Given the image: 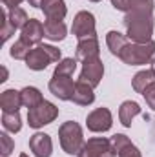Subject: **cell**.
Segmentation results:
<instances>
[{
  "label": "cell",
  "mask_w": 155,
  "mask_h": 157,
  "mask_svg": "<svg viewBox=\"0 0 155 157\" xmlns=\"http://www.w3.org/2000/svg\"><path fill=\"white\" fill-rule=\"evenodd\" d=\"M124 28H126V37L131 42H150L152 35H153V28H155V20L153 15L150 13H131L128 11L124 15Z\"/></svg>",
  "instance_id": "1"
},
{
  "label": "cell",
  "mask_w": 155,
  "mask_h": 157,
  "mask_svg": "<svg viewBox=\"0 0 155 157\" xmlns=\"http://www.w3.org/2000/svg\"><path fill=\"white\" fill-rule=\"evenodd\" d=\"M155 57V42H144V44H139V42H128L124 46V49L120 51L119 59L128 64V66H142V64H148L152 62V59Z\"/></svg>",
  "instance_id": "2"
},
{
  "label": "cell",
  "mask_w": 155,
  "mask_h": 157,
  "mask_svg": "<svg viewBox=\"0 0 155 157\" xmlns=\"http://www.w3.org/2000/svg\"><path fill=\"white\" fill-rule=\"evenodd\" d=\"M59 139L60 146L68 155H78V152L84 146V133L80 124L75 121H66L59 128Z\"/></svg>",
  "instance_id": "3"
},
{
  "label": "cell",
  "mask_w": 155,
  "mask_h": 157,
  "mask_svg": "<svg viewBox=\"0 0 155 157\" xmlns=\"http://www.w3.org/2000/svg\"><path fill=\"white\" fill-rule=\"evenodd\" d=\"M62 60L60 59V49L55 48V46H49V44H39L35 46L29 55L26 57V66L33 71H42L46 70L51 62H59Z\"/></svg>",
  "instance_id": "4"
},
{
  "label": "cell",
  "mask_w": 155,
  "mask_h": 157,
  "mask_svg": "<svg viewBox=\"0 0 155 157\" xmlns=\"http://www.w3.org/2000/svg\"><path fill=\"white\" fill-rule=\"evenodd\" d=\"M57 117H59V108L49 101H42L39 106L28 110V124L35 130L46 124H51Z\"/></svg>",
  "instance_id": "5"
},
{
  "label": "cell",
  "mask_w": 155,
  "mask_h": 157,
  "mask_svg": "<svg viewBox=\"0 0 155 157\" xmlns=\"http://www.w3.org/2000/svg\"><path fill=\"white\" fill-rule=\"evenodd\" d=\"M77 157H117V152L112 144V139L91 137L84 143Z\"/></svg>",
  "instance_id": "6"
},
{
  "label": "cell",
  "mask_w": 155,
  "mask_h": 157,
  "mask_svg": "<svg viewBox=\"0 0 155 157\" xmlns=\"http://www.w3.org/2000/svg\"><path fill=\"white\" fill-rule=\"evenodd\" d=\"M71 31L78 40L82 39H91V37H97V31H95V17L93 13L89 11H78L73 18V26H71Z\"/></svg>",
  "instance_id": "7"
},
{
  "label": "cell",
  "mask_w": 155,
  "mask_h": 157,
  "mask_svg": "<svg viewBox=\"0 0 155 157\" xmlns=\"http://www.w3.org/2000/svg\"><path fill=\"white\" fill-rule=\"evenodd\" d=\"M104 77V64L100 60V57H95V59H89L86 62H82V71H80V82H86L89 84L91 88H97L100 84V80Z\"/></svg>",
  "instance_id": "8"
},
{
  "label": "cell",
  "mask_w": 155,
  "mask_h": 157,
  "mask_svg": "<svg viewBox=\"0 0 155 157\" xmlns=\"http://www.w3.org/2000/svg\"><path fill=\"white\" fill-rule=\"evenodd\" d=\"M75 86L77 82H73L71 75H55L49 80V91L59 97L60 101H71L73 93H75Z\"/></svg>",
  "instance_id": "9"
},
{
  "label": "cell",
  "mask_w": 155,
  "mask_h": 157,
  "mask_svg": "<svg viewBox=\"0 0 155 157\" xmlns=\"http://www.w3.org/2000/svg\"><path fill=\"white\" fill-rule=\"evenodd\" d=\"M113 124V117H112V112L108 108H97L93 110L88 117H86V126L89 132H95V133H104L112 128Z\"/></svg>",
  "instance_id": "10"
},
{
  "label": "cell",
  "mask_w": 155,
  "mask_h": 157,
  "mask_svg": "<svg viewBox=\"0 0 155 157\" xmlns=\"http://www.w3.org/2000/svg\"><path fill=\"white\" fill-rule=\"evenodd\" d=\"M20 39L29 46H39L44 39V24L37 18H29L28 24L20 29Z\"/></svg>",
  "instance_id": "11"
},
{
  "label": "cell",
  "mask_w": 155,
  "mask_h": 157,
  "mask_svg": "<svg viewBox=\"0 0 155 157\" xmlns=\"http://www.w3.org/2000/svg\"><path fill=\"white\" fill-rule=\"evenodd\" d=\"M29 150L33 152L35 157H51L53 152V143L47 133H35L29 139Z\"/></svg>",
  "instance_id": "12"
},
{
  "label": "cell",
  "mask_w": 155,
  "mask_h": 157,
  "mask_svg": "<svg viewBox=\"0 0 155 157\" xmlns=\"http://www.w3.org/2000/svg\"><path fill=\"white\" fill-rule=\"evenodd\" d=\"M40 9L46 15V18H51V20H64V17L68 13L64 0H42Z\"/></svg>",
  "instance_id": "13"
},
{
  "label": "cell",
  "mask_w": 155,
  "mask_h": 157,
  "mask_svg": "<svg viewBox=\"0 0 155 157\" xmlns=\"http://www.w3.org/2000/svg\"><path fill=\"white\" fill-rule=\"evenodd\" d=\"M99 40L97 37H91V39H82L78 40L77 44V60H89V59H95L99 57Z\"/></svg>",
  "instance_id": "14"
},
{
  "label": "cell",
  "mask_w": 155,
  "mask_h": 157,
  "mask_svg": "<svg viewBox=\"0 0 155 157\" xmlns=\"http://www.w3.org/2000/svg\"><path fill=\"white\" fill-rule=\"evenodd\" d=\"M66 33H68V28L62 20H51V18L44 20V37L47 40H53V42L64 40Z\"/></svg>",
  "instance_id": "15"
},
{
  "label": "cell",
  "mask_w": 155,
  "mask_h": 157,
  "mask_svg": "<svg viewBox=\"0 0 155 157\" xmlns=\"http://www.w3.org/2000/svg\"><path fill=\"white\" fill-rule=\"evenodd\" d=\"M22 104V95L17 90H6L0 95V108L2 112H18Z\"/></svg>",
  "instance_id": "16"
},
{
  "label": "cell",
  "mask_w": 155,
  "mask_h": 157,
  "mask_svg": "<svg viewBox=\"0 0 155 157\" xmlns=\"http://www.w3.org/2000/svg\"><path fill=\"white\" fill-rule=\"evenodd\" d=\"M93 90H95V88H91L89 84L77 80L75 93H73V99H71V101H73L75 104H78V106H89V104H93V101H95Z\"/></svg>",
  "instance_id": "17"
},
{
  "label": "cell",
  "mask_w": 155,
  "mask_h": 157,
  "mask_svg": "<svg viewBox=\"0 0 155 157\" xmlns=\"http://www.w3.org/2000/svg\"><path fill=\"white\" fill-rule=\"evenodd\" d=\"M137 115H141V106L135 101H124L120 104V108H119V119H120L122 126L130 128L131 122H133V119L137 117Z\"/></svg>",
  "instance_id": "18"
},
{
  "label": "cell",
  "mask_w": 155,
  "mask_h": 157,
  "mask_svg": "<svg viewBox=\"0 0 155 157\" xmlns=\"http://www.w3.org/2000/svg\"><path fill=\"white\" fill-rule=\"evenodd\" d=\"M106 44H108L112 55H115L117 59H119L120 51H122L124 46L128 44V37L122 35L120 31H115V29H113V31H108V35H106Z\"/></svg>",
  "instance_id": "19"
},
{
  "label": "cell",
  "mask_w": 155,
  "mask_h": 157,
  "mask_svg": "<svg viewBox=\"0 0 155 157\" xmlns=\"http://www.w3.org/2000/svg\"><path fill=\"white\" fill-rule=\"evenodd\" d=\"M20 95H22V104H24L28 110L39 106L40 102L44 101L40 90L39 88H35V86H26L24 90H20Z\"/></svg>",
  "instance_id": "20"
},
{
  "label": "cell",
  "mask_w": 155,
  "mask_h": 157,
  "mask_svg": "<svg viewBox=\"0 0 155 157\" xmlns=\"http://www.w3.org/2000/svg\"><path fill=\"white\" fill-rule=\"evenodd\" d=\"M152 82H155V73L152 70H142V71L135 73V77L131 78V86H133V90L137 93H144V90Z\"/></svg>",
  "instance_id": "21"
},
{
  "label": "cell",
  "mask_w": 155,
  "mask_h": 157,
  "mask_svg": "<svg viewBox=\"0 0 155 157\" xmlns=\"http://www.w3.org/2000/svg\"><path fill=\"white\" fill-rule=\"evenodd\" d=\"M2 126L11 133H18L22 128L20 113L18 112H2Z\"/></svg>",
  "instance_id": "22"
},
{
  "label": "cell",
  "mask_w": 155,
  "mask_h": 157,
  "mask_svg": "<svg viewBox=\"0 0 155 157\" xmlns=\"http://www.w3.org/2000/svg\"><path fill=\"white\" fill-rule=\"evenodd\" d=\"M7 17H9V22L13 24L15 29H22L26 24H28V13L22 9V7H13L7 11Z\"/></svg>",
  "instance_id": "23"
},
{
  "label": "cell",
  "mask_w": 155,
  "mask_h": 157,
  "mask_svg": "<svg viewBox=\"0 0 155 157\" xmlns=\"http://www.w3.org/2000/svg\"><path fill=\"white\" fill-rule=\"evenodd\" d=\"M33 48L29 46V44H26L22 39H18L13 46H11V49H9V55L13 57V59H17V60H26V57L29 55V51H31Z\"/></svg>",
  "instance_id": "24"
},
{
  "label": "cell",
  "mask_w": 155,
  "mask_h": 157,
  "mask_svg": "<svg viewBox=\"0 0 155 157\" xmlns=\"http://www.w3.org/2000/svg\"><path fill=\"white\" fill-rule=\"evenodd\" d=\"M128 11L131 13H150L153 15V0H130ZM126 11V13H128Z\"/></svg>",
  "instance_id": "25"
},
{
  "label": "cell",
  "mask_w": 155,
  "mask_h": 157,
  "mask_svg": "<svg viewBox=\"0 0 155 157\" xmlns=\"http://www.w3.org/2000/svg\"><path fill=\"white\" fill-rule=\"evenodd\" d=\"M77 70V59H62L55 68V75H73Z\"/></svg>",
  "instance_id": "26"
},
{
  "label": "cell",
  "mask_w": 155,
  "mask_h": 157,
  "mask_svg": "<svg viewBox=\"0 0 155 157\" xmlns=\"http://www.w3.org/2000/svg\"><path fill=\"white\" fill-rule=\"evenodd\" d=\"M0 18H2V40L6 42V40L11 39V35H15V28H13V24L9 22V17H7V11L6 9H2V13H0Z\"/></svg>",
  "instance_id": "27"
},
{
  "label": "cell",
  "mask_w": 155,
  "mask_h": 157,
  "mask_svg": "<svg viewBox=\"0 0 155 157\" xmlns=\"http://www.w3.org/2000/svg\"><path fill=\"white\" fill-rule=\"evenodd\" d=\"M13 150H15V143H13V139L4 132V133H0V154L2 157H9L13 154Z\"/></svg>",
  "instance_id": "28"
},
{
  "label": "cell",
  "mask_w": 155,
  "mask_h": 157,
  "mask_svg": "<svg viewBox=\"0 0 155 157\" xmlns=\"http://www.w3.org/2000/svg\"><path fill=\"white\" fill-rule=\"evenodd\" d=\"M142 95H144V99H146V104L155 112V82H152V84L144 90Z\"/></svg>",
  "instance_id": "29"
},
{
  "label": "cell",
  "mask_w": 155,
  "mask_h": 157,
  "mask_svg": "<svg viewBox=\"0 0 155 157\" xmlns=\"http://www.w3.org/2000/svg\"><path fill=\"white\" fill-rule=\"evenodd\" d=\"M128 2L130 0H112V6L115 7L117 11H128Z\"/></svg>",
  "instance_id": "30"
},
{
  "label": "cell",
  "mask_w": 155,
  "mask_h": 157,
  "mask_svg": "<svg viewBox=\"0 0 155 157\" xmlns=\"http://www.w3.org/2000/svg\"><path fill=\"white\" fill-rule=\"evenodd\" d=\"M24 0H2V4L7 7V9H13V7H18Z\"/></svg>",
  "instance_id": "31"
},
{
  "label": "cell",
  "mask_w": 155,
  "mask_h": 157,
  "mask_svg": "<svg viewBox=\"0 0 155 157\" xmlns=\"http://www.w3.org/2000/svg\"><path fill=\"white\" fill-rule=\"evenodd\" d=\"M29 2V6H33V7H40V4H42V0H28Z\"/></svg>",
  "instance_id": "32"
},
{
  "label": "cell",
  "mask_w": 155,
  "mask_h": 157,
  "mask_svg": "<svg viewBox=\"0 0 155 157\" xmlns=\"http://www.w3.org/2000/svg\"><path fill=\"white\" fill-rule=\"evenodd\" d=\"M4 80H7V70L2 66V78H0V82H4Z\"/></svg>",
  "instance_id": "33"
},
{
  "label": "cell",
  "mask_w": 155,
  "mask_h": 157,
  "mask_svg": "<svg viewBox=\"0 0 155 157\" xmlns=\"http://www.w3.org/2000/svg\"><path fill=\"white\" fill-rule=\"evenodd\" d=\"M152 71H153V73H155V57H153V59H152Z\"/></svg>",
  "instance_id": "34"
},
{
  "label": "cell",
  "mask_w": 155,
  "mask_h": 157,
  "mask_svg": "<svg viewBox=\"0 0 155 157\" xmlns=\"http://www.w3.org/2000/svg\"><path fill=\"white\" fill-rule=\"evenodd\" d=\"M18 157H29V155H26V154H20V155H18Z\"/></svg>",
  "instance_id": "35"
},
{
  "label": "cell",
  "mask_w": 155,
  "mask_h": 157,
  "mask_svg": "<svg viewBox=\"0 0 155 157\" xmlns=\"http://www.w3.org/2000/svg\"><path fill=\"white\" fill-rule=\"evenodd\" d=\"M91 2H100V0H91Z\"/></svg>",
  "instance_id": "36"
}]
</instances>
